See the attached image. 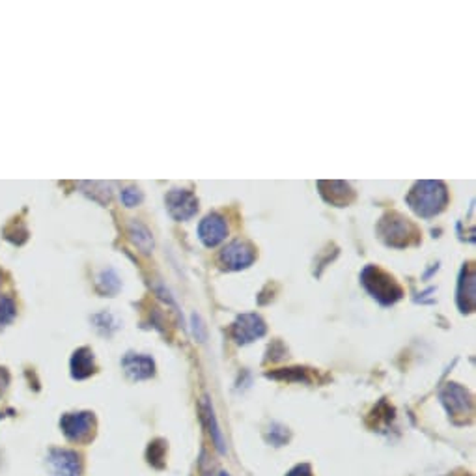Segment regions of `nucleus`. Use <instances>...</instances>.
Returning a JSON list of instances; mask_svg holds the SVG:
<instances>
[{"label":"nucleus","instance_id":"nucleus-13","mask_svg":"<svg viewBox=\"0 0 476 476\" xmlns=\"http://www.w3.org/2000/svg\"><path fill=\"white\" fill-rule=\"evenodd\" d=\"M202 413H204V421H206V424H208L209 427V435H211V441H213L215 448H217L220 454H224V437H222V432L219 430L217 416H215L213 407H211V403H209L208 398H204V402H202Z\"/></svg>","mask_w":476,"mask_h":476},{"label":"nucleus","instance_id":"nucleus-16","mask_svg":"<svg viewBox=\"0 0 476 476\" xmlns=\"http://www.w3.org/2000/svg\"><path fill=\"white\" fill-rule=\"evenodd\" d=\"M324 185L325 187H329V189H333L330 195H325V198L329 202H333V204L336 202V196H342L340 200H342L344 204H349L351 198H353V191H351V187H349L348 184H342V182H324Z\"/></svg>","mask_w":476,"mask_h":476},{"label":"nucleus","instance_id":"nucleus-10","mask_svg":"<svg viewBox=\"0 0 476 476\" xmlns=\"http://www.w3.org/2000/svg\"><path fill=\"white\" fill-rule=\"evenodd\" d=\"M123 368H125V372L133 379H148L152 378L153 372H155L153 360L150 357H146V355L129 353L123 359Z\"/></svg>","mask_w":476,"mask_h":476},{"label":"nucleus","instance_id":"nucleus-9","mask_svg":"<svg viewBox=\"0 0 476 476\" xmlns=\"http://www.w3.org/2000/svg\"><path fill=\"white\" fill-rule=\"evenodd\" d=\"M94 418L90 413H73V415H67L62 418V427H64V434L69 437V439L79 441L82 437L92 432Z\"/></svg>","mask_w":476,"mask_h":476},{"label":"nucleus","instance_id":"nucleus-6","mask_svg":"<svg viewBox=\"0 0 476 476\" xmlns=\"http://www.w3.org/2000/svg\"><path fill=\"white\" fill-rule=\"evenodd\" d=\"M166 206H168V211L176 220H187L189 217L196 213V206H198V200L196 196L189 191H172L166 196Z\"/></svg>","mask_w":476,"mask_h":476},{"label":"nucleus","instance_id":"nucleus-11","mask_svg":"<svg viewBox=\"0 0 476 476\" xmlns=\"http://www.w3.org/2000/svg\"><path fill=\"white\" fill-rule=\"evenodd\" d=\"M51 465L58 476H77L79 475V458L75 452L55 450L51 456Z\"/></svg>","mask_w":476,"mask_h":476},{"label":"nucleus","instance_id":"nucleus-18","mask_svg":"<svg viewBox=\"0 0 476 476\" xmlns=\"http://www.w3.org/2000/svg\"><path fill=\"white\" fill-rule=\"evenodd\" d=\"M122 200H123V204H125V206H129V208H131V206H136V204L142 200L141 191L139 189H125L122 193Z\"/></svg>","mask_w":476,"mask_h":476},{"label":"nucleus","instance_id":"nucleus-3","mask_svg":"<svg viewBox=\"0 0 476 476\" xmlns=\"http://www.w3.org/2000/svg\"><path fill=\"white\" fill-rule=\"evenodd\" d=\"M379 232L383 236L385 243L392 247H405L411 243V236H415V226L400 217V215H389L385 217Z\"/></svg>","mask_w":476,"mask_h":476},{"label":"nucleus","instance_id":"nucleus-5","mask_svg":"<svg viewBox=\"0 0 476 476\" xmlns=\"http://www.w3.org/2000/svg\"><path fill=\"white\" fill-rule=\"evenodd\" d=\"M265 333V324L256 314H243L236 319L232 327V335L238 344H249L256 340Z\"/></svg>","mask_w":476,"mask_h":476},{"label":"nucleus","instance_id":"nucleus-12","mask_svg":"<svg viewBox=\"0 0 476 476\" xmlns=\"http://www.w3.org/2000/svg\"><path fill=\"white\" fill-rule=\"evenodd\" d=\"M458 303L459 308L464 312H469L475 306V269L473 267L464 271V275H461L458 290Z\"/></svg>","mask_w":476,"mask_h":476},{"label":"nucleus","instance_id":"nucleus-14","mask_svg":"<svg viewBox=\"0 0 476 476\" xmlns=\"http://www.w3.org/2000/svg\"><path fill=\"white\" fill-rule=\"evenodd\" d=\"M71 368H73L75 378H88L94 372V357L88 349H79L71 360Z\"/></svg>","mask_w":476,"mask_h":476},{"label":"nucleus","instance_id":"nucleus-17","mask_svg":"<svg viewBox=\"0 0 476 476\" xmlns=\"http://www.w3.org/2000/svg\"><path fill=\"white\" fill-rule=\"evenodd\" d=\"M271 432H269V441L273 443V445H276V446H281V445H284L288 441V432H286V427H282V426H273V427H269Z\"/></svg>","mask_w":476,"mask_h":476},{"label":"nucleus","instance_id":"nucleus-20","mask_svg":"<svg viewBox=\"0 0 476 476\" xmlns=\"http://www.w3.org/2000/svg\"><path fill=\"white\" fill-rule=\"evenodd\" d=\"M220 476H230L228 473H220Z\"/></svg>","mask_w":476,"mask_h":476},{"label":"nucleus","instance_id":"nucleus-7","mask_svg":"<svg viewBox=\"0 0 476 476\" xmlns=\"http://www.w3.org/2000/svg\"><path fill=\"white\" fill-rule=\"evenodd\" d=\"M441 400H443L446 411L450 415H465L470 411L469 392L456 383L446 385L445 391L441 392Z\"/></svg>","mask_w":476,"mask_h":476},{"label":"nucleus","instance_id":"nucleus-19","mask_svg":"<svg viewBox=\"0 0 476 476\" xmlns=\"http://www.w3.org/2000/svg\"><path fill=\"white\" fill-rule=\"evenodd\" d=\"M286 476H312L310 465H306V464L295 465V467H293V469L290 470Z\"/></svg>","mask_w":476,"mask_h":476},{"label":"nucleus","instance_id":"nucleus-4","mask_svg":"<svg viewBox=\"0 0 476 476\" xmlns=\"http://www.w3.org/2000/svg\"><path fill=\"white\" fill-rule=\"evenodd\" d=\"M252 262H254V249L247 241H233L220 252L222 267L232 269V271L249 267Z\"/></svg>","mask_w":476,"mask_h":476},{"label":"nucleus","instance_id":"nucleus-1","mask_svg":"<svg viewBox=\"0 0 476 476\" xmlns=\"http://www.w3.org/2000/svg\"><path fill=\"white\" fill-rule=\"evenodd\" d=\"M448 195L441 182H421L407 196L411 209L421 217H434L445 208Z\"/></svg>","mask_w":476,"mask_h":476},{"label":"nucleus","instance_id":"nucleus-2","mask_svg":"<svg viewBox=\"0 0 476 476\" xmlns=\"http://www.w3.org/2000/svg\"><path fill=\"white\" fill-rule=\"evenodd\" d=\"M362 284L383 305H392L402 297L400 284L391 275H387L385 271L373 267V265L362 271Z\"/></svg>","mask_w":476,"mask_h":476},{"label":"nucleus","instance_id":"nucleus-8","mask_svg":"<svg viewBox=\"0 0 476 476\" xmlns=\"http://www.w3.org/2000/svg\"><path fill=\"white\" fill-rule=\"evenodd\" d=\"M198 233H200V239L206 247H215L220 241H224L226 233H228V226H226L224 219L220 215H208L200 222Z\"/></svg>","mask_w":476,"mask_h":476},{"label":"nucleus","instance_id":"nucleus-15","mask_svg":"<svg viewBox=\"0 0 476 476\" xmlns=\"http://www.w3.org/2000/svg\"><path fill=\"white\" fill-rule=\"evenodd\" d=\"M131 239L133 243L141 249L142 252H150L153 249V238L152 233L148 232L146 226L139 224V222H131Z\"/></svg>","mask_w":476,"mask_h":476}]
</instances>
